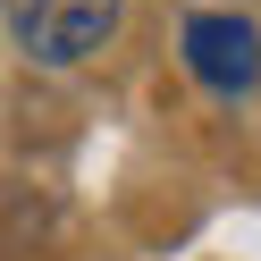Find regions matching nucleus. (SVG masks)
Masks as SVG:
<instances>
[{
    "instance_id": "obj_1",
    "label": "nucleus",
    "mask_w": 261,
    "mask_h": 261,
    "mask_svg": "<svg viewBox=\"0 0 261 261\" xmlns=\"http://www.w3.org/2000/svg\"><path fill=\"white\" fill-rule=\"evenodd\" d=\"M126 0H9V34L25 42V59L42 68H76L118 34Z\"/></svg>"
},
{
    "instance_id": "obj_2",
    "label": "nucleus",
    "mask_w": 261,
    "mask_h": 261,
    "mask_svg": "<svg viewBox=\"0 0 261 261\" xmlns=\"http://www.w3.org/2000/svg\"><path fill=\"white\" fill-rule=\"evenodd\" d=\"M186 68L202 76L211 93H253L261 85V34L244 17H227V9H202V17H186Z\"/></svg>"
}]
</instances>
